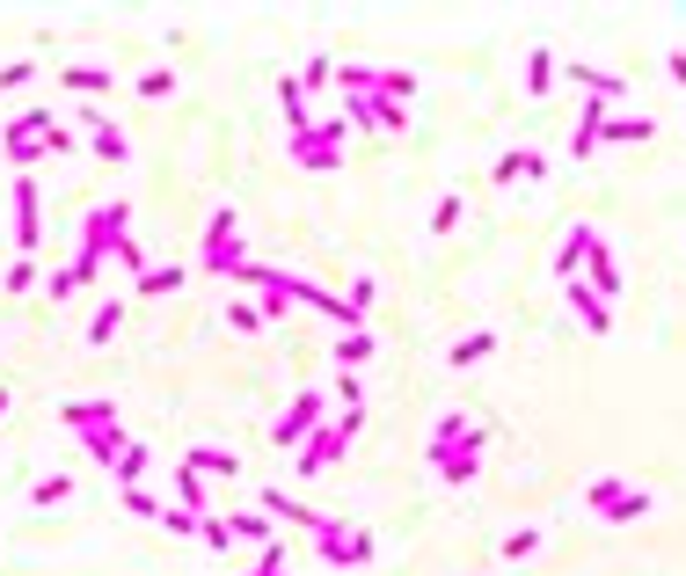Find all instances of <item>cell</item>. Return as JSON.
Returning a JSON list of instances; mask_svg holds the SVG:
<instances>
[{
    "mask_svg": "<svg viewBox=\"0 0 686 576\" xmlns=\"http://www.w3.org/2000/svg\"><path fill=\"white\" fill-rule=\"evenodd\" d=\"M475 445H482V431L467 424L461 408H445V416H439V431H431V453H475Z\"/></svg>",
    "mask_w": 686,
    "mask_h": 576,
    "instance_id": "cell-15",
    "label": "cell"
},
{
    "mask_svg": "<svg viewBox=\"0 0 686 576\" xmlns=\"http://www.w3.org/2000/svg\"><path fill=\"white\" fill-rule=\"evenodd\" d=\"M197 264L212 270V278H234V270L248 264V248H242V212H234V205H220V212L205 219V248H197Z\"/></svg>",
    "mask_w": 686,
    "mask_h": 576,
    "instance_id": "cell-3",
    "label": "cell"
},
{
    "mask_svg": "<svg viewBox=\"0 0 686 576\" xmlns=\"http://www.w3.org/2000/svg\"><path fill=\"white\" fill-rule=\"evenodd\" d=\"M569 81H577V88H585V96H599V102H621L628 96V81H621V73H607V66H585V59H569Z\"/></svg>",
    "mask_w": 686,
    "mask_h": 576,
    "instance_id": "cell-16",
    "label": "cell"
},
{
    "mask_svg": "<svg viewBox=\"0 0 686 576\" xmlns=\"http://www.w3.org/2000/svg\"><path fill=\"white\" fill-rule=\"evenodd\" d=\"M563 292H569V314L585 321L591 336H607V329H613V307H607V299H599V292H591L585 278H577V285H563Z\"/></svg>",
    "mask_w": 686,
    "mask_h": 576,
    "instance_id": "cell-17",
    "label": "cell"
},
{
    "mask_svg": "<svg viewBox=\"0 0 686 576\" xmlns=\"http://www.w3.org/2000/svg\"><path fill=\"white\" fill-rule=\"evenodd\" d=\"M358 424H366V408H343V416H329V424H321L315 438H307V445H299V475H321V467H336L343 453H351V438H358Z\"/></svg>",
    "mask_w": 686,
    "mask_h": 576,
    "instance_id": "cell-4",
    "label": "cell"
},
{
    "mask_svg": "<svg viewBox=\"0 0 686 576\" xmlns=\"http://www.w3.org/2000/svg\"><path fill=\"white\" fill-rule=\"evenodd\" d=\"M256 511H264L270 526H278V518H285V526H307V532H321V518H329V511L299 504V497H285V489H264V497H256Z\"/></svg>",
    "mask_w": 686,
    "mask_h": 576,
    "instance_id": "cell-14",
    "label": "cell"
},
{
    "mask_svg": "<svg viewBox=\"0 0 686 576\" xmlns=\"http://www.w3.org/2000/svg\"><path fill=\"white\" fill-rule=\"evenodd\" d=\"M175 285H183V270H175V264L139 270V299H161V292H175Z\"/></svg>",
    "mask_w": 686,
    "mask_h": 576,
    "instance_id": "cell-31",
    "label": "cell"
},
{
    "mask_svg": "<svg viewBox=\"0 0 686 576\" xmlns=\"http://www.w3.org/2000/svg\"><path fill=\"white\" fill-rule=\"evenodd\" d=\"M74 118H81V139L96 146V161H110V169H118V161H132V146H124V132H118L110 118H102L96 102H81Z\"/></svg>",
    "mask_w": 686,
    "mask_h": 576,
    "instance_id": "cell-9",
    "label": "cell"
},
{
    "mask_svg": "<svg viewBox=\"0 0 686 576\" xmlns=\"http://www.w3.org/2000/svg\"><path fill=\"white\" fill-rule=\"evenodd\" d=\"M585 285L599 292L607 307H613V299H621V285H628V278H621V264H613V248H607V241L591 248V264H585Z\"/></svg>",
    "mask_w": 686,
    "mask_h": 576,
    "instance_id": "cell-18",
    "label": "cell"
},
{
    "mask_svg": "<svg viewBox=\"0 0 686 576\" xmlns=\"http://www.w3.org/2000/svg\"><path fill=\"white\" fill-rule=\"evenodd\" d=\"M293 161L299 169H343V118H315V132H293Z\"/></svg>",
    "mask_w": 686,
    "mask_h": 576,
    "instance_id": "cell-7",
    "label": "cell"
},
{
    "mask_svg": "<svg viewBox=\"0 0 686 576\" xmlns=\"http://www.w3.org/2000/svg\"><path fill=\"white\" fill-rule=\"evenodd\" d=\"M315 548L329 554V562H351V569H366V562H372V540H366V532H358V526H343L336 511H329V518H321Z\"/></svg>",
    "mask_w": 686,
    "mask_h": 576,
    "instance_id": "cell-8",
    "label": "cell"
},
{
    "mask_svg": "<svg viewBox=\"0 0 686 576\" xmlns=\"http://www.w3.org/2000/svg\"><path fill=\"white\" fill-rule=\"evenodd\" d=\"M248 576H293V554H285V540H270L264 554H256V569Z\"/></svg>",
    "mask_w": 686,
    "mask_h": 576,
    "instance_id": "cell-35",
    "label": "cell"
},
{
    "mask_svg": "<svg viewBox=\"0 0 686 576\" xmlns=\"http://www.w3.org/2000/svg\"><path fill=\"white\" fill-rule=\"evenodd\" d=\"M321 424H329V394H315V387H307V394H293V402H285V416L270 424V438H278V453H299V445H307Z\"/></svg>",
    "mask_w": 686,
    "mask_h": 576,
    "instance_id": "cell-6",
    "label": "cell"
},
{
    "mask_svg": "<svg viewBox=\"0 0 686 576\" xmlns=\"http://www.w3.org/2000/svg\"><path fill=\"white\" fill-rule=\"evenodd\" d=\"M540 175H548V161H540L534 146H512V154L497 161V183H540Z\"/></svg>",
    "mask_w": 686,
    "mask_h": 576,
    "instance_id": "cell-20",
    "label": "cell"
},
{
    "mask_svg": "<svg viewBox=\"0 0 686 576\" xmlns=\"http://www.w3.org/2000/svg\"><path fill=\"white\" fill-rule=\"evenodd\" d=\"M226 329H242V336H248V329H264V307H248V299H234V307H226Z\"/></svg>",
    "mask_w": 686,
    "mask_h": 576,
    "instance_id": "cell-39",
    "label": "cell"
},
{
    "mask_svg": "<svg viewBox=\"0 0 686 576\" xmlns=\"http://www.w3.org/2000/svg\"><path fill=\"white\" fill-rule=\"evenodd\" d=\"M585 511H599L607 526H636V518H650V489H628L621 475H599V481H585Z\"/></svg>",
    "mask_w": 686,
    "mask_h": 576,
    "instance_id": "cell-5",
    "label": "cell"
},
{
    "mask_svg": "<svg viewBox=\"0 0 686 576\" xmlns=\"http://www.w3.org/2000/svg\"><path fill=\"white\" fill-rule=\"evenodd\" d=\"M607 118H613V102H599V96H585V102H577V132H569V161H591V154H599V132H607Z\"/></svg>",
    "mask_w": 686,
    "mask_h": 576,
    "instance_id": "cell-11",
    "label": "cell"
},
{
    "mask_svg": "<svg viewBox=\"0 0 686 576\" xmlns=\"http://www.w3.org/2000/svg\"><path fill=\"white\" fill-rule=\"evenodd\" d=\"M59 424H66V431H110V424H118V402H110V394H88V402H59Z\"/></svg>",
    "mask_w": 686,
    "mask_h": 576,
    "instance_id": "cell-13",
    "label": "cell"
},
{
    "mask_svg": "<svg viewBox=\"0 0 686 576\" xmlns=\"http://www.w3.org/2000/svg\"><path fill=\"white\" fill-rule=\"evenodd\" d=\"M118 329H124V299H102V307L88 314V336H81V343H96V351H102V343H118Z\"/></svg>",
    "mask_w": 686,
    "mask_h": 576,
    "instance_id": "cell-23",
    "label": "cell"
},
{
    "mask_svg": "<svg viewBox=\"0 0 686 576\" xmlns=\"http://www.w3.org/2000/svg\"><path fill=\"white\" fill-rule=\"evenodd\" d=\"M37 241H45V205H37V175H15V248L37 256Z\"/></svg>",
    "mask_w": 686,
    "mask_h": 576,
    "instance_id": "cell-10",
    "label": "cell"
},
{
    "mask_svg": "<svg viewBox=\"0 0 686 576\" xmlns=\"http://www.w3.org/2000/svg\"><path fill=\"white\" fill-rule=\"evenodd\" d=\"M0 285H8V292H37V285H45V270H37V256H15Z\"/></svg>",
    "mask_w": 686,
    "mask_h": 576,
    "instance_id": "cell-32",
    "label": "cell"
},
{
    "mask_svg": "<svg viewBox=\"0 0 686 576\" xmlns=\"http://www.w3.org/2000/svg\"><path fill=\"white\" fill-rule=\"evenodd\" d=\"M124 445H132V438H124V424H110V431H88V438H81V453L96 459V467H118Z\"/></svg>",
    "mask_w": 686,
    "mask_h": 576,
    "instance_id": "cell-22",
    "label": "cell"
},
{
    "mask_svg": "<svg viewBox=\"0 0 686 576\" xmlns=\"http://www.w3.org/2000/svg\"><path fill=\"white\" fill-rule=\"evenodd\" d=\"M169 489H175V511H191V518H205V475H191L183 459L169 467Z\"/></svg>",
    "mask_w": 686,
    "mask_h": 576,
    "instance_id": "cell-21",
    "label": "cell"
},
{
    "mask_svg": "<svg viewBox=\"0 0 686 576\" xmlns=\"http://www.w3.org/2000/svg\"><path fill=\"white\" fill-rule=\"evenodd\" d=\"M197 540H205V548H234V526H226L220 511H205V518H197Z\"/></svg>",
    "mask_w": 686,
    "mask_h": 576,
    "instance_id": "cell-37",
    "label": "cell"
},
{
    "mask_svg": "<svg viewBox=\"0 0 686 576\" xmlns=\"http://www.w3.org/2000/svg\"><path fill=\"white\" fill-rule=\"evenodd\" d=\"M132 205L124 197H110V205H96V212L81 219V256H118L124 270H147V256H139V241H132Z\"/></svg>",
    "mask_w": 686,
    "mask_h": 576,
    "instance_id": "cell-2",
    "label": "cell"
},
{
    "mask_svg": "<svg viewBox=\"0 0 686 576\" xmlns=\"http://www.w3.org/2000/svg\"><path fill=\"white\" fill-rule=\"evenodd\" d=\"M650 132H658V124L636 110V118H607V132H599V139H613V146H650Z\"/></svg>",
    "mask_w": 686,
    "mask_h": 576,
    "instance_id": "cell-25",
    "label": "cell"
},
{
    "mask_svg": "<svg viewBox=\"0 0 686 576\" xmlns=\"http://www.w3.org/2000/svg\"><path fill=\"white\" fill-rule=\"evenodd\" d=\"M591 248H599V226H591V219H577V226L563 234V248H555V278H563V285H577V270L591 264Z\"/></svg>",
    "mask_w": 686,
    "mask_h": 576,
    "instance_id": "cell-12",
    "label": "cell"
},
{
    "mask_svg": "<svg viewBox=\"0 0 686 576\" xmlns=\"http://www.w3.org/2000/svg\"><path fill=\"white\" fill-rule=\"evenodd\" d=\"M139 96H147V102L175 96V66H154V73H139Z\"/></svg>",
    "mask_w": 686,
    "mask_h": 576,
    "instance_id": "cell-38",
    "label": "cell"
},
{
    "mask_svg": "<svg viewBox=\"0 0 686 576\" xmlns=\"http://www.w3.org/2000/svg\"><path fill=\"white\" fill-rule=\"evenodd\" d=\"M59 88H74V96H110V66H66Z\"/></svg>",
    "mask_w": 686,
    "mask_h": 576,
    "instance_id": "cell-27",
    "label": "cell"
},
{
    "mask_svg": "<svg viewBox=\"0 0 686 576\" xmlns=\"http://www.w3.org/2000/svg\"><path fill=\"white\" fill-rule=\"evenodd\" d=\"M431 475L439 481H475L482 475V453H431Z\"/></svg>",
    "mask_w": 686,
    "mask_h": 576,
    "instance_id": "cell-26",
    "label": "cell"
},
{
    "mask_svg": "<svg viewBox=\"0 0 686 576\" xmlns=\"http://www.w3.org/2000/svg\"><path fill=\"white\" fill-rule=\"evenodd\" d=\"M461 219H467V205H461V197H453V191H445L439 205H431V234H453Z\"/></svg>",
    "mask_w": 686,
    "mask_h": 576,
    "instance_id": "cell-34",
    "label": "cell"
},
{
    "mask_svg": "<svg viewBox=\"0 0 686 576\" xmlns=\"http://www.w3.org/2000/svg\"><path fill=\"white\" fill-rule=\"evenodd\" d=\"M226 526H234V540H256V548H270V540H278V526H270L264 511H242V518H226Z\"/></svg>",
    "mask_w": 686,
    "mask_h": 576,
    "instance_id": "cell-30",
    "label": "cell"
},
{
    "mask_svg": "<svg viewBox=\"0 0 686 576\" xmlns=\"http://www.w3.org/2000/svg\"><path fill=\"white\" fill-rule=\"evenodd\" d=\"M124 511H132V518H154V526H161V504H154L147 489H124Z\"/></svg>",
    "mask_w": 686,
    "mask_h": 576,
    "instance_id": "cell-40",
    "label": "cell"
},
{
    "mask_svg": "<svg viewBox=\"0 0 686 576\" xmlns=\"http://www.w3.org/2000/svg\"><path fill=\"white\" fill-rule=\"evenodd\" d=\"M664 66H672V81L686 88V51H664Z\"/></svg>",
    "mask_w": 686,
    "mask_h": 576,
    "instance_id": "cell-42",
    "label": "cell"
},
{
    "mask_svg": "<svg viewBox=\"0 0 686 576\" xmlns=\"http://www.w3.org/2000/svg\"><path fill=\"white\" fill-rule=\"evenodd\" d=\"M74 132H66V124L51 118L45 102H29L23 118L8 124V132H0V154H8V161H15V175H29V161H51V154H74Z\"/></svg>",
    "mask_w": 686,
    "mask_h": 576,
    "instance_id": "cell-1",
    "label": "cell"
},
{
    "mask_svg": "<svg viewBox=\"0 0 686 576\" xmlns=\"http://www.w3.org/2000/svg\"><path fill=\"white\" fill-rule=\"evenodd\" d=\"M490 351H497V329H475V336H461L445 358H453V372H467V365H482Z\"/></svg>",
    "mask_w": 686,
    "mask_h": 576,
    "instance_id": "cell-24",
    "label": "cell"
},
{
    "mask_svg": "<svg viewBox=\"0 0 686 576\" xmlns=\"http://www.w3.org/2000/svg\"><path fill=\"white\" fill-rule=\"evenodd\" d=\"M526 554H540V526H518V532H504V562H526Z\"/></svg>",
    "mask_w": 686,
    "mask_h": 576,
    "instance_id": "cell-36",
    "label": "cell"
},
{
    "mask_svg": "<svg viewBox=\"0 0 686 576\" xmlns=\"http://www.w3.org/2000/svg\"><path fill=\"white\" fill-rule=\"evenodd\" d=\"M183 467H191V475H205V481H234V475H242V459L220 453V445H191V453H183Z\"/></svg>",
    "mask_w": 686,
    "mask_h": 576,
    "instance_id": "cell-19",
    "label": "cell"
},
{
    "mask_svg": "<svg viewBox=\"0 0 686 576\" xmlns=\"http://www.w3.org/2000/svg\"><path fill=\"white\" fill-rule=\"evenodd\" d=\"M66 497H74V481H66V475H37V481H29V504H37V511L66 504Z\"/></svg>",
    "mask_w": 686,
    "mask_h": 576,
    "instance_id": "cell-29",
    "label": "cell"
},
{
    "mask_svg": "<svg viewBox=\"0 0 686 576\" xmlns=\"http://www.w3.org/2000/svg\"><path fill=\"white\" fill-rule=\"evenodd\" d=\"M366 358H372V336H366V329H358V336H336V365H343V372H358Z\"/></svg>",
    "mask_w": 686,
    "mask_h": 576,
    "instance_id": "cell-33",
    "label": "cell"
},
{
    "mask_svg": "<svg viewBox=\"0 0 686 576\" xmlns=\"http://www.w3.org/2000/svg\"><path fill=\"white\" fill-rule=\"evenodd\" d=\"M548 81H555V51L534 45L526 51V96H548Z\"/></svg>",
    "mask_w": 686,
    "mask_h": 576,
    "instance_id": "cell-28",
    "label": "cell"
},
{
    "mask_svg": "<svg viewBox=\"0 0 686 576\" xmlns=\"http://www.w3.org/2000/svg\"><path fill=\"white\" fill-rule=\"evenodd\" d=\"M0 416H8V394H0Z\"/></svg>",
    "mask_w": 686,
    "mask_h": 576,
    "instance_id": "cell-43",
    "label": "cell"
},
{
    "mask_svg": "<svg viewBox=\"0 0 686 576\" xmlns=\"http://www.w3.org/2000/svg\"><path fill=\"white\" fill-rule=\"evenodd\" d=\"M29 73H37V66H29V59H15V66H0V88H23Z\"/></svg>",
    "mask_w": 686,
    "mask_h": 576,
    "instance_id": "cell-41",
    "label": "cell"
}]
</instances>
